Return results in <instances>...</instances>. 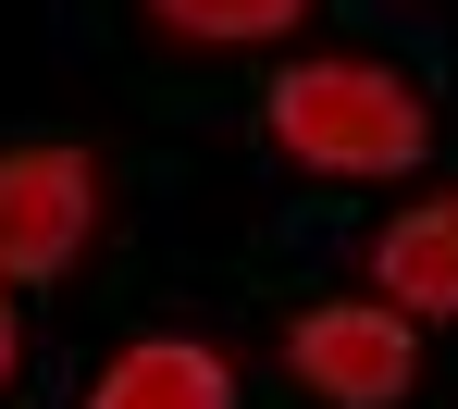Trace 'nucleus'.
Here are the masks:
<instances>
[{"label": "nucleus", "instance_id": "1", "mask_svg": "<svg viewBox=\"0 0 458 409\" xmlns=\"http://www.w3.org/2000/svg\"><path fill=\"white\" fill-rule=\"evenodd\" d=\"M273 137L310 174H396V162H421V99L372 63H298L273 87Z\"/></svg>", "mask_w": 458, "mask_h": 409}, {"label": "nucleus", "instance_id": "2", "mask_svg": "<svg viewBox=\"0 0 458 409\" xmlns=\"http://www.w3.org/2000/svg\"><path fill=\"white\" fill-rule=\"evenodd\" d=\"M87 211H99V174L75 149H13L0 162V285L13 273H63L87 248Z\"/></svg>", "mask_w": 458, "mask_h": 409}, {"label": "nucleus", "instance_id": "3", "mask_svg": "<svg viewBox=\"0 0 458 409\" xmlns=\"http://www.w3.org/2000/svg\"><path fill=\"white\" fill-rule=\"evenodd\" d=\"M285 360H298L322 397L384 409L396 385H409V311H322V323H298V335H285Z\"/></svg>", "mask_w": 458, "mask_h": 409}, {"label": "nucleus", "instance_id": "4", "mask_svg": "<svg viewBox=\"0 0 458 409\" xmlns=\"http://www.w3.org/2000/svg\"><path fill=\"white\" fill-rule=\"evenodd\" d=\"M87 409H235V372L211 347H186V335H161V347H124L112 372H99V397Z\"/></svg>", "mask_w": 458, "mask_h": 409}, {"label": "nucleus", "instance_id": "5", "mask_svg": "<svg viewBox=\"0 0 458 409\" xmlns=\"http://www.w3.org/2000/svg\"><path fill=\"white\" fill-rule=\"evenodd\" d=\"M384 298L396 311H458V199H434V211H409L396 236H384Z\"/></svg>", "mask_w": 458, "mask_h": 409}, {"label": "nucleus", "instance_id": "6", "mask_svg": "<svg viewBox=\"0 0 458 409\" xmlns=\"http://www.w3.org/2000/svg\"><path fill=\"white\" fill-rule=\"evenodd\" d=\"M161 25L174 38H273V25H298V0H161Z\"/></svg>", "mask_w": 458, "mask_h": 409}, {"label": "nucleus", "instance_id": "7", "mask_svg": "<svg viewBox=\"0 0 458 409\" xmlns=\"http://www.w3.org/2000/svg\"><path fill=\"white\" fill-rule=\"evenodd\" d=\"M0 372H13V298H0Z\"/></svg>", "mask_w": 458, "mask_h": 409}]
</instances>
